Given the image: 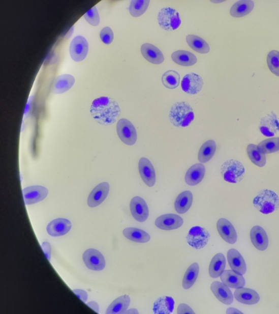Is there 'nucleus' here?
<instances>
[{"label": "nucleus", "instance_id": "423d86ee", "mask_svg": "<svg viewBox=\"0 0 279 314\" xmlns=\"http://www.w3.org/2000/svg\"><path fill=\"white\" fill-rule=\"evenodd\" d=\"M119 138L124 144L132 146L137 140V132L132 122L125 119H120L117 124Z\"/></svg>", "mask_w": 279, "mask_h": 314}, {"label": "nucleus", "instance_id": "a18cd8bd", "mask_svg": "<svg viewBox=\"0 0 279 314\" xmlns=\"http://www.w3.org/2000/svg\"><path fill=\"white\" fill-rule=\"evenodd\" d=\"M42 248L45 256L50 262L51 255V248L50 243L47 242H43L42 244Z\"/></svg>", "mask_w": 279, "mask_h": 314}, {"label": "nucleus", "instance_id": "f704fd0d", "mask_svg": "<svg viewBox=\"0 0 279 314\" xmlns=\"http://www.w3.org/2000/svg\"><path fill=\"white\" fill-rule=\"evenodd\" d=\"M215 142L213 140L206 141L202 145L198 154V159L201 163H206L212 158L216 151Z\"/></svg>", "mask_w": 279, "mask_h": 314}, {"label": "nucleus", "instance_id": "a19ab883", "mask_svg": "<svg viewBox=\"0 0 279 314\" xmlns=\"http://www.w3.org/2000/svg\"><path fill=\"white\" fill-rule=\"evenodd\" d=\"M267 64L269 70L277 76H279V51H271L268 55Z\"/></svg>", "mask_w": 279, "mask_h": 314}, {"label": "nucleus", "instance_id": "6e6552de", "mask_svg": "<svg viewBox=\"0 0 279 314\" xmlns=\"http://www.w3.org/2000/svg\"><path fill=\"white\" fill-rule=\"evenodd\" d=\"M82 259L88 269L93 271H102L104 269L106 265L101 252L95 249L86 250L83 254Z\"/></svg>", "mask_w": 279, "mask_h": 314}, {"label": "nucleus", "instance_id": "aec40b11", "mask_svg": "<svg viewBox=\"0 0 279 314\" xmlns=\"http://www.w3.org/2000/svg\"><path fill=\"white\" fill-rule=\"evenodd\" d=\"M141 52L144 58L148 62L155 65H160L164 61V57L162 51L154 45L145 43L142 45Z\"/></svg>", "mask_w": 279, "mask_h": 314}, {"label": "nucleus", "instance_id": "e433bc0d", "mask_svg": "<svg viewBox=\"0 0 279 314\" xmlns=\"http://www.w3.org/2000/svg\"><path fill=\"white\" fill-rule=\"evenodd\" d=\"M199 273V265L194 263L188 268L183 280L182 285L184 289H189L197 280Z\"/></svg>", "mask_w": 279, "mask_h": 314}, {"label": "nucleus", "instance_id": "a878e982", "mask_svg": "<svg viewBox=\"0 0 279 314\" xmlns=\"http://www.w3.org/2000/svg\"><path fill=\"white\" fill-rule=\"evenodd\" d=\"M234 297L238 302L247 305L258 303L260 299L259 294L255 291L243 287L237 289Z\"/></svg>", "mask_w": 279, "mask_h": 314}, {"label": "nucleus", "instance_id": "de8ad7c7", "mask_svg": "<svg viewBox=\"0 0 279 314\" xmlns=\"http://www.w3.org/2000/svg\"><path fill=\"white\" fill-rule=\"evenodd\" d=\"M87 305H88V307H89L90 308L92 309L96 312H99V305L96 302H90L88 303Z\"/></svg>", "mask_w": 279, "mask_h": 314}, {"label": "nucleus", "instance_id": "2eb2a0df", "mask_svg": "<svg viewBox=\"0 0 279 314\" xmlns=\"http://www.w3.org/2000/svg\"><path fill=\"white\" fill-rule=\"evenodd\" d=\"M109 190V184L107 182L100 183L96 186L88 197V206L93 208L101 205L108 196Z\"/></svg>", "mask_w": 279, "mask_h": 314}, {"label": "nucleus", "instance_id": "8fccbe9b", "mask_svg": "<svg viewBox=\"0 0 279 314\" xmlns=\"http://www.w3.org/2000/svg\"><path fill=\"white\" fill-rule=\"evenodd\" d=\"M125 313H130V314H138V311L136 309H131L128 310H127Z\"/></svg>", "mask_w": 279, "mask_h": 314}, {"label": "nucleus", "instance_id": "0eeeda50", "mask_svg": "<svg viewBox=\"0 0 279 314\" xmlns=\"http://www.w3.org/2000/svg\"><path fill=\"white\" fill-rule=\"evenodd\" d=\"M210 238V235L205 228L200 226L192 227L186 239L188 244L195 249L204 248Z\"/></svg>", "mask_w": 279, "mask_h": 314}, {"label": "nucleus", "instance_id": "2f4dec72", "mask_svg": "<svg viewBox=\"0 0 279 314\" xmlns=\"http://www.w3.org/2000/svg\"><path fill=\"white\" fill-rule=\"evenodd\" d=\"M226 266V259L222 253L216 254L211 261L209 273L210 276L213 278H217L221 277V274L224 271Z\"/></svg>", "mask_w": 279, "mask_h": 314}, {"label": "nucleus", "instance_id": "49530a36", "mask_svg": "<svg viewBox=\"0 0 279 314\" xmlns=\"http://www.w3.org/2000/svg\"><path fill=\"white\" fill-rule=\"evenodd\" d=\"M73 293L77 296L80 299L84 302H86L88 298V294L84 290L80 289H76L73 290Z\"/></svg>", "mask_w": 279, "mask_h": 314}, {"label": "nucleus", "instance_id": "b1692460", "mask_svg": "<svg viewBox=\"0 0 279 314\" xmlns=\"http://www.w3.org/2000/svg\"><path fill=\"white\" fill-rule=\"evenodd\" d=\"M221 278L224 284L233 289L243 288L245 284L242 275L233 270L224 271L221 275Z\"/></svg>", "mask_w": 279, "mask_h": 314}, {"label": "nucleus", "instance_id": "39448f33", "mask_svg": "<svg viewBox=\"0 0 279 314\" xmlns=\"http://www.w3.org/2000/svg\"><path fill=\"white\" fill-rule=\"evenodd\" d=\"M158 21L162 29L168 32L176 30L182 22L178 11L171 7L163 8L160 11Z\"/></svg>", "mask_w": 279, "mask_h": 314}, {"label": "nucleus", "instance_id": "1a4fd4ad", "mask_svg": "<svg viewBox=\"0 0 279 314\" xmlns=\"http://www.w3.org/2000/svg\"><path fill=\"white\" fill-rule=\"evenodd\" d=\"M88 44L84 37L78 36L72 41L70 52L72 59L76 62L84 60L88 53Z\"/></svg>", "mask_w": 279, "mask_h": 314}, {"label": "nucleus", "instance_id": "f8f14e48", "mask_svg": "<svg viewBox=\"0 0 279 314\" xmlns=\"http://www.w3.org/2000/svg\"><path fill=\"white\" fill-rule=\"evenodd\" d=\"M48 192L46 188L39 186L28 187L22 190L26 205H32L43 201L47 197Z\"/></svg>", "mask_w": 279, "mask_h": 314}, {"label": "nucleus", "instance_id": "5701e85b", "mask_svg": "<svg viewBox=\"0 0 279 314\" xmlns=\"http://www.w3.org/2000/svg\"><path fill=\"white\" fill-rule=\"evenodd\" d=\"M228 260L231 269L235 272L244 275L246 271V264L240 252L235 249L228 252Z\"/></svg>", "mask_w": 279, "mask_h": 314}, {"label": "nucleus", "instance_id": "7c9ffc66", "mask_svg": "<svg viewBox=\"0 0 279 314\" xmlns=\"http://www.w3.org/2000/svg\"><path fill=\"white\" fill-rule=\"evenodd\" d=\"M131 303L130 297L125 295L117 298L109 305L107 314H123L127 310Z\"/></svg>", "mask_w": 279, "mask_h": 314}, {"label": "nucleus", "instance_id": "3c124183", "mask_svg": "<svg viewBox=\"0 0 279 314\" xmlns=\"http://www.w3.org/2000/svg\"><path fill=\"white\" fill-rule=\"evenodd\" d=\"M210 2L213 3H222L223 2H224V0H223V1H213V0H210Z\"/></svg>", "mask_w": 279, "mask_h": 314}, {"label": "nucleus", "instance_id": "4c0bfd02", "mask_svg": "<svg viewBox=\"0 0 279 314\" xmlns=\"http://www.w3.org/2000/svg\"><path fill=\"white\" fill-rule=\"evenodd\" d=\"M180 77L179 73L175 71L170 70L166 72L162 76L163 85L169 89H175L178 87Z\"/></svg>", "mask_w": 279, "mask_h": 314}, {"label": "nucleus", "instance_id": "c85d7f7f", "mask_svg": "<svg viewBox=\"0 0 279 314\" xmlns=\"http://www.w3.org/2000/svg\"><path fill=\"white\" fill-rule=\"evenodd\" d=\"M193 201L191 191H184L177 197L175 203V210L179 214H184L190 209Z\"/></svg>", "mask_w": 279, "mask_h": 314}, {"label": "nucleus", "instance_id": "ddd939ff", "mask_svg": "<svg viewBox=\"0 0 279 314\" xmlns=\"http://www.w3.org/2000/svg\"><path fill=\"white\" fill-rule=\"evenodd\" d=\"M139 170L141 178L146 185L152 187L156 181L154 168L150 161L146 158H141L139 160Z\"/></svg>", "mask_w": 279, "mask_h": 314}, {"label": "nucleus", "instance_id": "393cba45", "mask_svg": "<svg viewBox=\"0 0 279 314\" xmlns=\"http://www.w3.org/2000/svg\"><path fill=\"white\" fill-rule=\"evenodd\" d=\"M75 79L70 74L59 75L52 84L51 92L53 94H61L69 91L73 86Z\"/></svg>", "mask_w": 279, "mask_h": 314}, {"label": "nucleus", "instance_id": "4be33fe9", "mask_svg": "<svg viewBox=\"0 0 279 314\" xmlns=\"http://www.w3.org/2000/svg\"><path fill=\"white\" fill-rule=\"evenodd\" d=\"M252 242L256 249L265 250L268 246V238L266 232L262 227L255 226L251 232Z\"/></svg>", "mask_w": 279, "mask_h": 314}, {"label": "nucleus", "instance_id": "7ed1b4c3", "mask_svg": "<svg viewBox=\"0 0 279 314\" xmlns=\"http://www.w3.org/2000/svg\"><path fill=\"white\" fill-rule=\"evenodd\" d=\"M253 204L259 211L268 214L279 208V197L272 190L263 189L254 198Z\"/></svg>", "mask_w": 279, "mask_h": 314}, {"label": "nucleus", "instance_id": "412c9836", "mask_svg": "<svg viewBox=\"0 0 279 314\" xmlns=\"http://www.w3.org/2000/svg\"><path fill=\"white\" fill-rule=\"evenodd\" d=\"M206 168L201 163L192 166L187 171L185 176V181L187 185L194 186L198 185L205 177Z\"/></svg>", "mask_w": 279, "mask_h": 314}, {"label": "nucleus", "instance_id": "473e14b6", "mask_svg": "<svg viewBox=\"0 0 279 314\" xmlns=\"http://www.w3.org/2000/svg\"><path fill=\"white\" fill-rule=\"evenodd\" d=\"M123 234L128 240L137 243H147L150 239L148 234L137 228H126L124 230Z\"/></svg>", "mask_w": 279, "mask_h": 314}, {"label": "nucleus", "instance_id": "a211bd4d", "mask_svg": "<svg viewBox=\"0 0 279 314\" xmlns=\"http://www.w3.org/2000/svg\"><path fill=\"white\" fill-rule=\"evenodd\" d=\"M71 227V222L69 220L58 218L50 222L47 226V231L49 235L57 237L67 234Z\"/></svg>", "mask_w": 279, "mask_h": 314}, {"label": "nucleus", "instance_id": "37998d69", "mask_svg": "<svg viewBox=\"0 0 279 314\" xmlns=\"http://www.w3.org/2000/svg\"><path fill=\"white\" fill-rule=\"evenodd\" d=\"M100 37L102 41L105 44H111L114 40V33L109 27L103 28L100 33Z\"/></svg>", "mask_w": 279, "mask_h": 314}, {"label": "nucleus", "instance_id": "58836bf2", "mask_svg": "<svg viewBox=\"0 0 279 314\" xmlns=\"http://www.w3.org/2000/svg\"><path fill=\"white\" fill-rule=\"evenodd\" d=\"M149 0H132L129 11L133 17L137 18L144 14L147 11Z\"/></svg>", "mask_w": 279, "mask_h": 314}, {"label": "nucleus", "instance_id": "dca6fc26", "mask_svg": "<svg viewBox=\"0 0 279 314\" xmlns=\"http://www.w3.org/2000/svg\"><path fill=\"white\" fill-rule=\"evenodd\" d=\"M183 224V219L174 214H164L158 217L155 222L156 226L164 231H172L178 229Z\"/></svg>", "mask_w": 279, "mask_h": 314}, {"label": "nucleus", "instance_id": "c756f323", "mask_svg": "<svg viewBox=\"0 0 279 314\" xmlns=\"http://www.w3.org/2000/svg\"><path fill=\"white\" fill-rule=\"evenodd\" d=\"M174 304L172 298L168 296L160 297L154 303L153 312L156 314H170L174 309Z\"/></svg>", "mask_w": 279, "mask_h": 314}, {"label": "nucleus", "instance_id": "c03bdc74", "mask_svg": "<svg viewBox=\"0 0 279 314\" xmlns=\"http://www.w3.org/2000/svg\"><path fill=\"white\" fill-rule=\"evenodd\" d=\"M177 313L178 314H195L194 311L190 307V306H188V305L184 303L180 304L178 305Z\"/></svg>", "mask_w": 279, "mask_h": 314}, {"label": "nucleus", "instance_id": "72a5a7b5", "mask_svg": "<svg viewBox=\"0 0 279 314\" xmlns=\"http://www.w3.org/2000/svg\"><path fill=\"white\" fill-rule=\"evenodd\" d=\"M186 40L190 47L195 51L205 54L210 51L208 44L199 36L189 35L187 36Z\"/></svg>", "mask_w": 279, "mask_h": 314}, {"label": "nucleus", "instance_id": "f03ea898", "mask_svg": "<svg viewBox=\"0 0 279 314\" xmlns=\"http://www.w3.org/2000/svg\"><path fill=\"white\" fill-rule=\"evenodd\" d=\"M195 118L191 105L185 102H177L173 104L169 113L171 123L177 127L189 126Z\"/></svg>", "mask_w": 279, "mask_h": 314}, {"label": "nucleus", "instance_id": "f257e3e1", "mask_svg": "<svg viewBox=\"0 0 279 314\" xmlns=\"http://www.w3.org/2000/svg\"><path fill=\"white\" fill-rule=\"evenodd\" d=\"M90 112L98 123L109 126L115 123L121 112L118 103L114 99L101 97L95 99L90 106Z\"/></svg>", "mask_w": 279, "mask_h": 314}, {"label": "nucleus", "instance_id": "9b49d317", "mask_svg": "<svg viewBox=\"0 0 279 314\" xmlns=\"http://www.w3.org/2000/svg\"><path fill=\"white\" fill-rule=\"evenodd\" d=\"M181 85L182 90L187 94L196 95L202 89L203 80L199 75L191 73L184 76Z\"/></svg>", "mask_w": 279, "mask_h": 314}, {"label": "nucleus", "instance_id": "c9c22d12", "mask_svg": "<svg viewBox=\"0 0 279 314\" xmlns=\"http://www.w3.org/2000/svg\"><path fill=\"white\" fill-rule=\"evenodd\" d=\"M247 153L252 163L256 166L261 167L266 164L267 159L265 155L259 151L256 145L252 144L249 145Z\"/></svg>", "mask_w": 279, "mask_h": 314}, {"label": "nucleus", "instance_id": "f3484780", "mask_svg": "<svg viewBox=\"0 0 279 314\" xmlns=\"http://www.w3.org/2000/svg\"><path fill=\"white\" fill-rule=\"evenodd\" d=\"M217 230L222 238L230 244H235L237 240L236 230L230 222L225 218L219 219L217 222Z\"/></svg>", "mask_w": 279, "mask_h": 314}, {"label": "nucleus", "instance_id": "09e8293b", "mask_svg": "<svg viewBox=\"0 0 279 314\" xmlns=\"http://www.w3.org/2000/svg\"><path fill=\"white\" fill-rule=\"evenodd\" d=\"M226 313L228 314H237L241 313L242 314V312H240L238 310L233 308H229L228 309L227 311H226Z\"/></svg>", "mask_w": 279, "mask_h": 314}, {"label": "nucleus", "instance_id": "6ab92c4d", "mask_svg": "<svg viewBox=\"0 0 279 314\" xmlns=\"http://www.w3.org/2000/svg\"><path fill=\"white\" fill-rule=\"evenodd\" d=\"M210 289L217 299L222 303L230 305L233 301V296L231 290L223 282L214 281L210 286Z\"/></svg>", "mask_w": 279, "mask_h": 314}, {"label": "nucleus", "instance_id": "79ce46f5", "mask_svg": "<svg viewBox=\"0 0 279 314\" xmlns=\"http://www.w3.org/2000/svg\"><path fill=\"white\" fill-rule=\"evenodd\" d=\"M84 17L89 24L92 26H96L100 24V15L96 7H92L87 11L84 14Z\"/></svg>", "mask_w": 279, "mask_h": 314}, {"label": "nucleus", "instance_id": "9d476101", "mask_svg": "<svg viewBox=\"0 0 279 314\" xmlns=\"http://www.w3.org/2000/svg\"><path fill=\"white\" fill-rule=\"evenodd\" d=\"M259 128L261 133L267 137L274 136L279 132V121L273 112L261 119Z\"/></svg>", "mask_w": 279, "mask_h": 314}, {"label": "nucleus", "instance_id": "bb28decb", "mask_svg": "<svg viewBox=\"0 0 279 314\" xmlns=\"http://www.w3.org/2000/svg\"><path fill=\"white\" fill-rule=\"evenodd\" d=\"M171 58L173 62L182 66H192L197 64L198 59L193 53L184 51L178 50L173 52Z\"/></svg>", "mask_w": 279, "mask_h": 314}, {"label": "nucleus", "instance_id": "4468645a", "mask_svg": "<svg viewBox=\"0 0 279 314\" xmlns=\"http://www.w3.org/2000/svg\"><path fill=\"white\" fill-rule=\"evenodd\" d=\"M133 217L139 222L145 221L149 216V210L146 202L140 196H135L130 204Z\"/></svg>", "mask_w": 279, "mask_h": 314}, {"label": "nucleus", "instance_id": "cd10ccee", "mask_svg": "<svg viewBox=\"0 0 279 314\" xmlns=\"http://www.w3.org/2000/svg\"><path fill=\"white\" fill-rule=\"evenodd\" d=\"M254 7V3L252 0H241L232 6L230 14L235 18L243 17L250 14Z\"/></svg>", "mask_w": 279, "mask_h": 314}, {"label": "nucleus", "instance_id": "ea45409f", "mask_svg": "<svg viewBox=\"0 0 279 314\" xmlns=\"http://www.w3.org/2000/svg\"><path fill=\"white\" fill-rule=\"evenodd\" d=\"M258 148L263 154H269L279 151V137H272L260 142Z\"/></svg>", "mask_w": 279, "mask_h": 314}, {"label": "nucleus", "instance_id": "20e7f679", "mask_svg": "<svg viewBox=\"0 0 279 314\" xmlns=\"http://www.w3.org/2000/svg\"><path fill=\"white\" fill-rule=\"evenodd\" d=\"M221 174L226 182L237 183L243 179L245 168L243 165L238 160H228L222 165Z\"/></svg>", "mask_w": 279, "mask_h": 314}]
</instances>
